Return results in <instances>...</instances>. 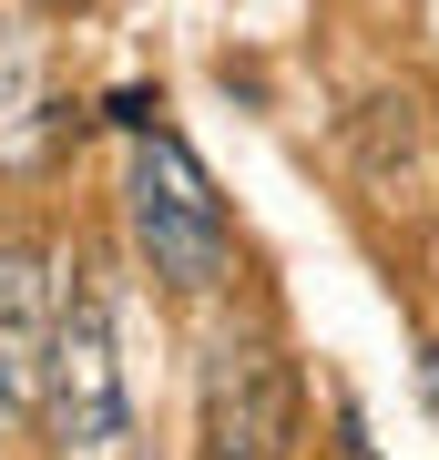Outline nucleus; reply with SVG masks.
Here are the masks:
<instances>
[{"instance_id": "f257e3e1", "label": "nucleus", "mask_w": 439, "mask_h": 460, "mask_svg": "<svg viewBox=\"0 0 439 460\" xmlns=\"http://www.w3.org/2000/svg\"><path fill=\"white\" fill-rule=\"evenodd\" d=\"M31 420L51 429L62 460H133V399L113 358V296L92 266H72L51 287V338H41V399Z\"/></svg>"}, {"instance_id": "423d86ee", "label": "nucleus", "mask_w": 439, "mask_h": 460, "mask_svg": "<svg viewBox=\"0 0 439 460\" xmlns=\"http://www.w3.org/2000/svg\"><path fill=\"white\" fill-rule=\"evenodd\" d=\"M154 113H163V102H154V93H113V123H123V133H144Z\"/></svg>"}, {"instance_id": "20e7f679", "label": "nucleus", "mask_w": 439, "mask_h": 460, "mask_svg": "<svg viewBox=\"0 0 439 460\" xmlns=\"http://www.w3.org/2000/svg\"><path fill=\"white\" fill-rule=\"evenodd\" d=\"M41 338H51V256H41V235H0V440L31 429Z\"/></svg>"}, {"instance_id": "0eeeda50", "label": "nucleus", "mask_w": 439, "mask_h": 460, "mask_svg": "<svg viewBox=\"0 0 439 460\" xmlns=\"http://www.w3.org/2000/svg\"><path fill=\"white\" fill-rule=\"evenodd\" d=\"M419 399H429V420H439V348H419Z\"/></svg>"}, {"instance_id": "39448f33", "label": "nucleus", "mask_w": 439, "mask_h": 460, "mask_svg": "<svg viewBox=\"0 0 439 460\" xmlns=\"http://www.w3.org/2000/svg\"><path fill=\"white\" fill-rule=\"evenodd\" d=\"M62 144H72V102H62V83H51L41 31L0 21V164L31 174V164H51Z\"/></svg>"}, {"instance_id": "f03ea898", "label": "nucleus", "mask_w": 439, "mask_h": 460, "mask_svg": "<svg viewBox=\"0 0 439 460\" xmlns=\"http://www.w3.org/2000/svg\"><path fill=\"white\" fill-rule=\"evenodd\" d=\"M123 215H133V246H144V266H154L163 287H184V296L225 287V266H235L225 195H215V174H205L195 154H184L174 133H163V123H144V133H133Z\"/></svg>"}, {"instance_id": "7ed1b4c3", "label": "nucleus", "mask_w": 439, "mask_h": 460, "mask_svg": "<svg viewBox=\"0 0 439 460\" xmlns=\"http://www.w3.org/2000/svg\"><path fill=\"white\" fill-rule=\"evenodd\" d=\"M195 440H205V460H286V440H296V368L266 338H215L205 348Z\"/></svg>"}, {"instance_id": "6e6552de", "label": "nucleus", "mask_w": 439, "mask_h": 460, "mask_svg": "<svg viewBox=\"0 0 439 460\" xmlns=\"http://www.w3.org/2000/svg\"><path fill=\"white\" fill-rule=\"evenodd\" d=\"M31 11H82V0H31Z\"/></svg>"}]
</instances>
